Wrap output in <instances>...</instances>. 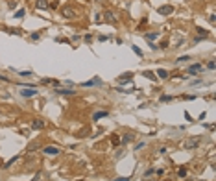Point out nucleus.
Segmentation results:
<instances>
[{
    "instance_id": "cd10ccee",
    "label": "nucleus",
    "mask_w": 216,
    "mask_h": 181,
    "mask_svg": "<svg viewBox=\"0 0 216 181\" xmlns=\"http://www.w3.org/2000/svg\"><path fill=\"white\" fill-rule=\"evenodd\" d=\"M115 181H131V176H129V178H116Z\"/></svg>"
},
{
    "instance_id": "dca6fc26",
    "label": "nucleus",
    "mask_w": 216,
    "mask_h": 181,
    "mask_svg": "<svg viewBox=\"0 0 216 181\" xmlns=\"http://www.w3.org/2000/svg\"><path fill=\"white\" fill-rule=\"evenodd\" d=\"M144 76H146L148 80H152V81H155V80H157V76H155L154 72H150V70H146V72H144Z\"/></svg>"
},
{
    "instance_id": "6e6552de",
    "label": "nucleus",
    "mask_w": 216,
    "mask_h": 181,
    "mask_svg": "<svg viewBox=\"0 0 216 181\" xmlns=\"http://www.w3.org/2000/svg\"><path fill=\"white\" fill-rule=\"evenodd\" d=\"M81 85H83V87H94V85H102V80L96 76V78H92L91 81H85V83H81Z\"/></svg>"
},
{
    "instance_id": "7ed1b4c3",
    "label": "nucleus",
    "mask_w": 216,
    "mask_h": 181,
    "mask_svg": "<svg viewBox=\"0 0 216 181\" xmlns=\"http://www.w3.org/2000/svg\"><path fill=\"white\" fill-rule=\"evenodd\" d=\"M43 152H45L46 155H59L61 153L59 146H46V148H43Z\"/></svg>"
},
{
    "instance_id": "72a5a7b5",
    "label": "nucleus",
    "mask_w": 216,
    "mask_h": 181,
    "mask_svg": "<svg viewBox=\"0 0 216 181\" xmlns=\"http://www.w3.org/2000/svg\"><path fill=\"white\" fill-rule=\"evenodd\" d=\"M80 181H85V179H80Z\"/></svg>"
},
{
    "instance_id": "4468645a",
    "label": "nucleus",
    "mask_w": 216,
    "mask_h": 181,
    "mask_svg": "<svg viewBox=\"0 0 216 181\" xmlns=\"http://www.w3.org/2000/svg\"><path fill=\"white\" fill-rule=\"evenodd\" d=\"M157 76H159L161 80H166V78H168V72L164 69H159V70H157Z\"/></svg>"
},
{
    "instance_id": "f03ea898",
    "label": "nucleus",
    "mask_w": 216,
    "mask_h": 181,
    "mask_svg": "<svg viewBox=\"0 0 216 181\" xmlns=\"http://www.w3.org/2000/svg\"><path fill=\"white\" fill-rule=\"evenodd\" d=\"M76 9L74 7H70V6H66V7H63V17L65 19H76Z\"/></svg>"
},
{
    "instance_id": "b1692460",
    "label": "nucleus",
    "mask_w": 216,
    "mask_h": 181,
    "mask_svg": "<svg viewBox=\"0 0 216 181\" xmlns=\"http://www.w3.org/2000/svg\"><path fill=\"white\" fill-rule=\"evenodd\" d=\"M214 67H216V63H214V59H211L209 63H207V69H211V70H214Z\"/></svg>"
},
{
    "instance_id": "0eeeda50",
    "label": "nucleus",
    "mask_w": 216,
    "mask_h": 181,
    "mask_svg": "<svg viewBox=\"0 0 216 181\" xmlns=\"http://www.w3.org/2000/svg\"><path fill=\"white\" fill-rule=\"evenodd\" d=\"M35 94H37V90H35L33 87H30V89H22V90H21V96H24V98L35 96Z\"/></svg>"
},
{
    "instance_id": "c85d7f7f",
    "label": "nucleus",
    "mask_w": 216,
    "mask_h": 181,
    "mask_svg": "<svg viewBox=\"0 0 216 181\" xmlns=\"http://www.w3.org/2000/svg\"><path fill=\"white\" fill-rule=\"evenodd\" d=\"M181 61H190V57H188V56H185V57H179V59H177V63H181Z\"/></svg>"
},
{
    "instance_id": "a211bd4d",
    "label": "nucleus",
    "mask_w": 216,
    "mask_h": 181,
    "mask_svg": "<svg viewBox=\"0 0 216 181\" xmlns=\"http://www.w3.org/2000/svg\"><path fill=\"white\" fill-rule=\"evenodd\" d=\"M30 39H31V41H37V39H41V31H33V33L30 35Z\"/></svg>"
},
{
    "instance_id": "a878e982",
    "label": "nucleus",
    "mask_w": 216,
    "mask_h": 181,
    "mask_svg": "<svg viewBox=\"0 0 216 181\" xmlns=\"http://www.w3.org/2000/svg\"><path fill=\"white\" fill-rule=\"evenodd\" d=\"M172 96H168V94H164V96H161V102H170Z\"/></svg>"
},
{
    "instance_id": "1a4fd4ad",
    "label": "nucleus",
    "mask_w": 216,
    "mask_h": 181,
    "mask_svg": "<svg viewBox=\"0 0 216 181\" xmlns=\"http://www.w3.org/2000/svg\"><path fill=\"white\" fill-rule=\"evenodd\" d=\"M133 140H135V135H131V133H126L122 139H120V142H122V144H128V142H133Z\"/></svg>"
},
{
    "instance_id": "6ab92c4d",
    "label": "nucleus",
    "mask_w": 216,
    "mask_h": 181,
    "mask_svg": "<svg viewBox=\"0 0 216 181\" xmlns=\"http://www.w3.org/2000/svg\"><path fill=\"white\" fill-rule=\"evenodd\" d=\"M177 176H179V178H185V176H187V168L181 166V168H179V172H177Z\"/></svg>"
},
{
    "instance_id": "5701e85b",
    "label": "nucleus",
    "mask_w": 216,
    "mask_h": 181,
    "mask_svg": "<svg viewBox=\"0 0 216 181\" xmlns=\"http://www.w3.org/2000/svg\"><path fill=\"white\" fill-rule=\"evenodd\" d=\"M17 159H19V157H13V159H9V161H7L6 164H4V168H9V166H11V164H13V163H15Z\"/></svg>"
},
{
    "instance_id": "473e14b6",
    "label": "nucleus",
    "mask_w": 216,
    "mask_h": 181,
    "mask_svg": "<svg viewBox=\"0 0 216 181\" xmlns=\"http://www.w3.org/2000/svg\"><path fill=\"white\" fill-rule=\"evenodd\" d=\"M163 181H170V179H163Z\"/></svg>"
},
{
    "instance_id": "f3484780",
    "label": "nucleus",
    "mask_w": 216,
    "mask_h": 181,
    "mask_svg": "<svg viewBox=\"0 0 216 181\" xmlns=\"http://www.w3.org/2000/svg\"><path fill=\"white\" fill-rule=\"evenodd\" d=\"M144 37H146L148 41H154V39H157V37H159V33H157V31H155V33H146Z\"/></svg>"
},
{
    "instance_id": "393cba45",
    "label": "nucleus",
    "mask_w": 216,
    "mask_h": 181,
    "mask_svg": "<svg viewBox=\"0 0 216 181\" xmlns=\"http://www.w3.org/2000/svg\"><path fill=\"white\" fill-rule=\"evenodd\" d=\"M159 48H168V41H166V39H164V41H161Z\"/></svg>"
},
{
    "instance_id": "423d86ee",
    "label": "nucleus",
    "mask_w": 216,
    "mask_h": 181,
    "mask_svg": "<svg viewBox=\"0 0 216 181\" xmlns=\"http://www.w3.org/2000/svg\"><path fill=\"white\" fill-rule=\"evenodd\" d=\"M133 80V72H126V74H122V76L118 78V83H128V81H131Z\"/></svg>"
},
{
    "instance_id": "ddd939ff",
    "label": "nucleus",
    "mask_w": 216,
    "mask_h": 181,
    "mask_svg": "<svg viewBox=\"0 0 216 181\" xmlns=\"http://www.w3.org/2000/svg\"><path fill=\"white\" fill-rule=\"evenodd\" d=\"M56 92H59V94H74V90H72V87H66V89H57Z\"/></svg>"
},
{
    "instance_id": "aec40b11",
    "label": "nucleus",
    "mask_w": 216,
    "mask_h": 181,
    "mask_svg": "<svg viewBox=\"0 0 216 181\" xmlns=\"http://www.w3.org/2000/svg\"><path fill=\"white\" fill-rule=\"evenodd\" d=\"M24 13H26V9H19L17 13H15V19H22V17H24Z\"/></svg>"
},
{
    "instance_id": "c756f323",
    "label": "nucleus",
    "mask_w": 216,
    "mask_h": 181,
    "mask_svg": "<svg viewBox=\"0 0 216 181\" xmlns=\"http://www.w3.org/2000/svg\"><path fill=\"white\" fill-rule=\"evenodd\" d=\"M140 148H144V142H139V144L135 146V150H140Z\"/></svg>"
},
{
    "instance_id": "4be33fe9",
    "label": "nucleus",
    "mask_w": 216,
    "mask_h": 181,
    "mask_svg": "<svg viewBox=\"0 0 216 181\" xmlns=\"http://www.w3.org/2000/svg\"><path fill=\"white\" fill-rule=\"evenodd\" d=\"M131 48H133V52H135V54H137V56H140V57H142V50H140V48H139V46H135V45H133V46H131Z\"/></svg>"
},
{
    "instance_id": "9d476101",
    "label": "nucleus",
    "mask_w": 216,
    "mask_h": 181,
    "mask_svg": "<svg viewBox=\"0 0 216 181\" xmlns=\"http://www.w3.org/2000/svg\"><path fill=\"white\" fill-rule=\"evenodd\" d=\"M31 128H33V129H43V128H45V120L35 118L33 122H31Z\"/></svg>"
},
{
    "instance_id": "7c9ffc66",
    "label": "nucleus",
    "mask_w": 216,
    "mask_h": 181,
    "mask_svg": "<svg viewBox=\"0 0 216 181\" xmlns=\"http://www.w3.org/2000/svg\"><path fill=\"white\" fill-rule=\"evenodd\" d=\"M19 74H21V76H26V78H30V76H31V72H19Z\"/></svg>"
},
{
    "instance_id": "f257e3e1",
    "label": "nucleus",
    "mask_w": 216,
    "mask_h": 181,
    "mask_svg": "<svg viewBox=\"0 0 216 181\" xmlns=\"http://www.w3.org/2000/svg\"><path fill=\"white\" fill-rule=\"evenodd\" d=\"M199 144H201V137H199V135L190 137V139L185 140V150H196Z\"/></svg>"
},
{
    "instance_id": "2f4dec72",
    "label": "nucleus",
    "mask_w": 216,
    "mask_h": 181,
    "mask_svg": "<svg viewBox=\"0 0 216 181\" xmlns=\"http://www.w3.org/2000/svg\"><path fill=\"white\" fill-rule=\"evenodd\" d=\"M185 118H187V120H188V122H192V116H190V115H188V111H187V113H185Z\"/></svg>"
},
{
    "instance_id": "bb28decb",
    "label": "nucleus",
    "mask_w": 216,
    "mask_h": 181,
    "mask_svg": "<svg viewBox=\"0 0 216 181\" xmlns=\"http://www.w3.org/2000/svg\"><path fill=\"white\" fill-rule=\"evenodd\" d=\"M0 81H6V83H9V78H6V76H2V74H0Z\"/></svg>"
},
{
    "instance_id": "412c9836",
    "label": "nucleus",
    "mask_w": 216,
    "mask_h": 181,
    "mask_svg": "<svg viewBox=\"0 0 216 181\" xmlns=\"http://www.w3.org/2000/svg\"><path fill=\"white\" fill-rule=\"evenodd\" d=\"M111 144H115V146H116V144H120V137L113 135V137H111Z\"/></svg>"
},
{
    "instance_id": "9b49d317",
    "label": "nucleus",
    "mask_w": 216,
    "mask_h": 181,
    "mask_svg": "<svg viewBox=\"0 0 216 181\" xmlns=\"http://www.w3.org/2000/svg\"><path fill=\"white\" fill-rule=\"evenodd\" d=\"M35 7H37V9H48V2H46V0H37V2H35Z\"/></svg>"
},
{
    "instance_id": "20e7f679",
    "label": "nucleus",
    "mask_w": 216,
    "mask_h": 181,
    "mask_svg": "<svg viewBox=\"0 0 216 181\" xmlns=\"http://www.w3.org/2000/svg\"><path fill=\"white\" fill-rule=\"evenodd\" d=\"M201 70H203V67L199 65V63H196V65H190V67H188V76H194V74L201 72Z\"/></svg>"
},
{
    "instance_id": "39448f33",
    "label": "nucleus",
    "mask_w": 216,
    "mask_h": 181,
    "mask_svg": "<svg viewBox=\"0 0 216 181\" xmlns=\"http://www.w3.org/2000/svg\"><path fill=\"white\" fill-rule=\"evenodd\" d=\"M157 11H159V15H170L174 13V6H161Z\"/></svg>"
},
{
    "instance_id": "2eb2a0df",
    "label": "nucleus",
    "mask_w": 216,
    "mask_h": 181,
    "mask_svg": "<svg viewBox=\"0 0 216 181\" xmlns=\"http://www.w3.org/2000/svg\"><path fill=\"white\" fill-rule=\"evenodd\" d=\"M105 21L107 22H115V15H113L111 11H105Z\"/></svg>"
},
{
    "instance_id": "f8f14e48",
    "label": "nucleus",
    "mask_w": 216,
    "mask_h": 181,
    "mask_svg": "<svg viewBox=\"0 0 216 181\" xmlns=\"http://www.w3.org/2000/svg\"><path fill=\"white\" fill-rule=\"evenodd\" d=\"M104 116H107V111H96L92 115V120H100V118H104Z\"/></svg>"
}]
</instances>
